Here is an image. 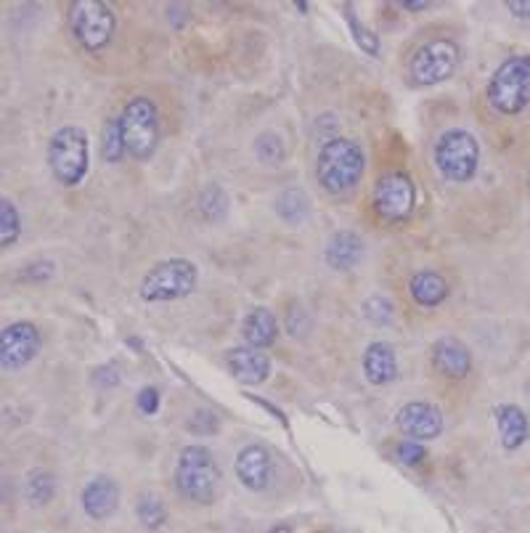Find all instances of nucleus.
<instances>
[{
  "label": "nucleus",
  "mask_w": 530,
  "mask_h": 533,
  "mask_svg": "<svg viewBox=\"0 0 530 533\" xmlns=\"http://www.w3.org/2000/svg\"><path fill=\"white\" fill-rule=\"evenodd\" d=\"M364 149L353 138H329L316 157V178L329 194H345L364 178Z\"/></svg>",
  "instance_id": "obj_1"
},
{
  "label": "nucleus",
  "mask_w": 530,
  "mask_h": 533,
  "mask_svg": "<svg viewBox=\"0 0 530 533\" xmlns=\"http://www.w3.org/2000/svg\"><path fill=\"white\" fill-rule=\"evenodd\" d=\"M173 480L183 499L212 504L220 488V467L207 446H186L178 457Z\"/></svg>",
  "instance_id": "obj_2"
},
{
  "label": "nucleus",
  "mask_w": 530,
  "mask_h": 533,
  "mask_svg": "<svg viewBox=\"0 0 530 533\" xmlns=\"http://www.w3.org/2000/svg\"><path fill=\"white\" fill-rule=\"evenodd\" d=\"M48 168L61 186H77L83 183L91 168V146L88 133L77 125H64L48 141Z\"/></svg>",
  "instance_id": "obj_3"
},
{
  "label": "nucleus",
  "mask_w": 530,
  "mask_h": 533,
  "mask_svg": "<svg viewBox=\"0 0 530 533\" xmlns=\"http://www.w3.org/2000/svg\"><path fill=\"white\" fill-rule=\"evenodd\" d=\"M199 268L186 258L162 260L149 268L144 282L138 287V295L144 303H173L183 300L197 290Z\"/></svg>",
  "instance_id": "obj_4"
},
{
  "label": "nucleus",
  "mask_w": 530,
  "mask_h": 533,
  "mask_svg": "<svg viewBox=\"0 0 530 533\" xmlns=\"http://www.w3.org/2000/svg\"><path fill=\"white\" fill-rule=\"evenodd\" d=\"M485 96L499 115H520L530 101V54L512 56L504 61L493 72Z\"/></svg>",
  "instance_id": "obj_5"
},
{
  "label": "nucleus",
  "mask_w": 530,
  "mask_h": 533,
  "mask_svg": "<svg viewBox=\"0 0 530 533\" xmlns=\"http://www.w3.org/2000/svg\"><path fill=\"white\" fill-rule=\"evenodd\" d=\"M122 141L133 160L146 162L159 146V112L149 96H133L120 115Z\"/></svg>",
  "instance_id": "obj_6"
},
{
  "label": "nucleus",
  "mask_w": 530,
  "mask_h": 533,
  "mask_svg": "<svg viewBox=\"0 0 530 533\" xmlns=\"http://www.w3.org/2000/svg\"><path fill=\"white\" fill-rule=\"evenodd\" d=\"M435 165L440 176L454 183H467L475 178L480 165V146L470 130L451 128L435 144Z\"/></svg>",
  "instance_id": "obj_7"
},
{
  "label": "nucleus",
  "mask_w": 530,
  "mask_h": 533,
  "mask_svg": "<svg viewBox=\"0 0 530 533\" xmlns=\"http://www.w3.org/2000/svg\"><path fill=\"white\" fill-rule=\"evenodd\" d=\"M69 30L85 51H101L112 43L117 19H114L112 6L99 3V0H75L69 6Z\"/></svg>",
  "instance_id": "obj_8"
},
{
  "label": "nucleus",
  "mask_w": 530,
  "mask_h": 533,
  "mask_svg": "<svg viewBox=\"0 0 530 533\" xmlns=\"http://www.w3.org/2000/svg\"><path fill=\"white\" fill-rule=\"evenodd\" d=\"M374 213L387 223H401L414 213L417 205V189L409 173L403 170H390L379 178L374 186Z\"/></svg>",
  "instance_id": "obj_9"
},
{
  "label": "nucleus",
  "mask_w": 530,
  "mask_h": 533,
  "mask_svg": "<svg viewBox=\"0 0 530 533\" xmlns=\"http://www.w3.org/2000/svg\"><path fill=\"white\" fill-rule=\"evenodd\" d=\"M459 67V46L454 40H432L411 59V77L419 85H438L451 80Z\"/></svg>",
  "instance_id": "obj_10"
},
{
  "label": "nucleus",
  "mask_w": 530,
  "mask_h": 533,
  "mask_svg": "<svg viewBox=\"0 0 530 533\" xmlns=\"http://www.w3.org/2000/svg\"><path fill=\"white\" fill-rule=\"evenodd\" d=\"M40 332L32 321H14L0 332V366L6 372H16L35 361L40 353Z\"/></svg>",
  "instance_id": "obj_11"
},
{
  "label": "nucleus",
  "mask_w": 530,
  "mask_h": 533,
  "mask_svg": "<svg viewBox=\"0 0 530 533\" xmlns=\"http://www.w3.org/2000/svg\"><path fill=\"white\" fill-rule=\"evenodd\" d=\"M398 427L411 441H435L443 433V412L430 401H411L398 412Z\"/></svg>",
  "instance_id": "obj_12"
},
{
  "label": "nucleus",
  "mask_w": 530,
  "mask_h": 533,
  "mask_svg": "<svg viewBox=\"0 0 530 533\" xmlns=\"http://www.w3.org/2000/svg\"><path fill=\"white\" fill-rule=\"evenodd\" d=\"M236 478L242 480V486L250 488V491H265L271 486L273 478L271 451L260 446V443L244 446L236 454Z\"/></svg>",
  "instance_id": "obj_13"
},
{
  "label": "nucleus",
  "mask_w": 530,
  "mask_h": 533,
  "mask_svg": "<svg viewBox=\"0 0 530 533\" xmlns=\"http://www.w3.org/2000/svg\"><path fill=\"white\" fill-rule=\"evenodd\" d=\"M435 372L448 377V380H464L472 372V353L470 348L456 340V337H440L430 351Z\"/></svg>",
  "instance_id": "obj_14"
},
{
  "label": "nucleus",
  "mask_w": 530,
  "mask_h": 533,
  "mask_svg": "<svg viewBox=\"0 0 530 533\" xmlns=\"http://www.w3.org/2000/svg\"><path fill=\"white\" fill-rule=\"evenodd\" d=\"M228 369L242 385H263L271 377V358L260 348H250V345H239L231 348L226 356Z\"/></svg>",
  "instance_id": "obj_15"
},
{
  "label": "nucleus",
  "mask_w": 530,
  "mask_h": 533,
  "mask_svg": "<svg viewBox=\"0 0 530 533\" xmlns=\"http://www.w3.org/2000/svg\"><path fill=\"white\" fill-rule=\"evenodd\" d=\"M120 507V488L112 478H93L83 488V510L88 518L106 520L112 518L114 510Z\"/></svg>",
  "instance_id": "obj_16"
},
{
  "label": "nucleus",
  "mask_w": 530,
  "mask_h": 533,
  "mask_svg": "<svg viewBox=\"0 0 530 533\" xmlns=\"http://www.w3.org/2000/svg\"><path fill=\"white\" fill-rule=\"evenodd\" d=\"M364 239L353 234V231H337L329 244H326L324 258L329 263V268L334 271H350V268H356L364 258Z\"/></svg>",
  "instance_id": "obj_17"
},
{
  "label": "nucleus",
  "mask_w": 530,
  "mask_h": 533,
  "mask_svg": "<svg viewBox=\"0 0 530 533\" xmlns=\"http://www.w3.org/2000/svg\"><path fill=\"white\" fill-rule=\"evenodd\" d=\"M364 374L371 385H390L398 377V356L390 343H371L364 353Z\"/></svg>",
  "instance_id": "obj_18"
},
{
  "label": "nucleus",
  "mask_w": 530,
  "mask_h": 533,
  "mask_svg": "<svg viewBox=\"0 0 530 533\" xmlns=\"http://www.w3.org/2000/svg\"><path fill=\"white\" fill-rule=\"evenodd\" d=\"M242 337L250 348H260V351L271 348L279 337V321H276L273 311H268L265 305L252 308L242 321Z\"/></svg>",
  "instance_id": "obj_19"
},
{
  "label": "nucleus",
  "mask_w": 530,
  "mask_h": 533,
  "mask_svg": "<svg viewBox=\"0 0 530 533\" xmlns=\"http://www.w3.org/2000/svg\"><path fill=\"white\" fill-rule=\"evenodd\" d=\"M496 425H499L501 446L507 451L520 449L530 435V422L525 412L515 404H501L496 406Z\"/></svg>",
  "instance_id": "obj_20"
},
{
  "label": "nucleus",
  "mask_w": 530,
  "mask_h": 533,
  "mask_svg": "<svg viewBox=\"0 0 530 533\" xmlns=\"http://www.w3.org/2000/svg\"><path fill=\"white\" fill-rule=\"evenodd\" d=\"M411 300L422 308H438L440 303H446L448 297V282L435 271H417L409 282Z\"/></svg>",
  "instance_id": "obj_21"
},
{
  "label": "nucleus",
  "mask_w": 530,
  "mask_h": 533,
  "mask_svg": "<svg viewBox=\"0 0 530 533\" xmlns=\"http://www.w3.org/2000/svg\"><path fill=\"white\" fill-rule=\"evenodd\" d=\"M276 213L287 223H292V226H300V223H305L308 213H311V199H308V194L303 189L281 191L279 199H276Z\"/></svg>",
  "instance_id": "obj_22"
},
{
  "label": "nucleus",
  "mask_w": 530,
  "mask_h": 533,
  "mask_svg": "<svg viewBox=\"0 0 530 533\" xmlns=\"http://www.w3.org/2000/svg\"><path fill=\"white\" fill-rule=\"evenodd\" d=\"M19 237H22V215L11 199H0V247L3 250L14 247Z\"/></svg>",
  "instance_id": "obj_23"
},
{
  "label": "nucleus",
  "mask_w": 530,
  "mask_h": 533,
  "mask_svg": "<svg viewBox=\"0 0 530 533\" xmlns=\"http://www.w3.org/2000/svg\"><path fill=\"white\" fill-rule=\"evenodd\" d=\"M101 154H104L106 162H120L128 149H125V141H122V128H120V117H109L101 130Z\"/></svg>",
  "instance_id": "obj_24"
},
{
  "label": "nucleus",
  "mask_w": 530,
  "mask_h": 533,
  "mask_svg": "<svg viewBox=\"0 0 530 533\" xmlns=\"http://www.w3.org/2000/svg\"><path fill=\"white\" fill-rule=\"evenodd\" d=\"M199 210L205 215V221H223L228 213V197L223 194V189L220 186H207L202 191V197H199Z\"/></svg>",
  "instance_id": "obj_25"
},
{
  "label": "nucleus",
  "mask_w": 530,
  "mask_h": 533,
  "mask_svg": "<svg viewBox=\"0 0 530 533\" xmlns=\"http://www.w3.org/2000/svg\"><path fill=\"white\" fill-rule=\"evenodd\" d=\"M53 494H56V480H53L51 473H43V470L30 473V478H27V499L35 507L51 502Z\"/></svg>",
  "instance_id": "obj_26"
},
{
  "label": "nucleus",
  "mask_w": 530,
  "mask_h": 533,
  "mask_svg": "<svg viewBox=\"0 0 530 533\" xmlns=\"http://www.w3.org/2000/svg\"><path fill=\"white\" fill-rule=\"evenodd\" d=\"M136 515H138V520H141V526L152 528V531L165 526V520H167L165 504L159 502L157 496H141V502H138V507H136Z\"/></svg>",
  "instance_id": "obj_27"
},
{
  "label": "nucleus",
  "mask_w": 530,
  "mask_h": 533,
  "mask_svg": "<svg viewBox=\"0 0 530 533\" xmlns=\"http://www.w3.org/2000/svg\"><path fill=\"white\" fill-rule=\"evenodd\" d=\"M255 154L265 165H281L284 157H287V149H284V141L276 133H260L258 141H255Z\"/></svg>",
  "instance_id": "obj_28"
},
{
  "label": "nucleus",
  "mask_w": 530,
  "mask_h": 533,
  "mask_svg": "<svg viewBox=\"0 0 530 533\" xmlns=\"http://www.w3.org/2000/svg\"><path fill=\"white\" fill-rule=\"evenodd\" d=\"M364 316L371 321V324H390L395 316V305L387 300V297L382 295H374L369 297L364 303Z\"/></svg>",
  "instance_id": "obj_29"
},
{
  "label": "nucleus",
  "mask_w": 530,
  "mask_h": 533,
  "mask_svg": "<svg viewBox=\"0 0 530 533\" xmlns=\"http://www.w3.org/2000/svg\"><path fill=\"white\" fill-rule=\"evenodd\" d=\"M345 11H348V24H350V30H353V38H356V43L361 46V51H366L369 56H377L379 54L377 35H374L369 27H364V24L358 22L356 16H353V8L345 6Z\"/></svg>",
  "instance_id": "obj_30"
},
{
  "label": "nucleus",
  "mask_w": 530,
  "mask_h": 533,
  "mask_svg": "<svg viewBox=\"0 0 530 533\" xmlns=\"http://www.w3.org/2000/svg\"><path fill=\"white\" fill-rule=\"evenodd\" d=\"M220 427L218 414L210 412V409H199L194 412V417L186 422V430H191L194 435H212Z\"/></svg>",
  "instance_id": "obj_31"
},
{
  "label": "nucleus",
  "mask_w": 530,
  "mask_h": 533,
  "mask_svg": "<svg viewBox=\"0 0 530 533\" xmlns=\"http://www.w3.org/2000/svg\"><path fill=\"white\" fill-rule=\"evenodd\" d=\"M395 457H398V462H403V465L417 467V465H422L424 459H427V449H424V443H419V441H403V443H398Z\"/></svg>",
  "instance_id": "obj_32"
},
{
  "label": "nucleus",
  "mask_w": 530,
  "mask_h": 533,
  "mask_svg": "<svg viewBox=\"0 0 530 533\" xmlns=\"http://www.w3.org/2000/svg\"><path fill=\"white\" fill-rule=\"evenodd\" d=\"M159 409V390L157 388H144L138 393V412L146 414V417H152L157 414Z\"/></svg>",
  "instance_id": "obj_33"
},
{
  "label": "nucleus",
  "mask_w": 530,
  "mask_h": 533,
  "mask_svg": "<svg viewBox=\"0 0 530 533\" xmlns=\"http://www.w3.org/2000/svg\"><path fill=\"white\" fill-rule=\"evenodd\" d=\"M51 274H53L51 260H40V263H32V266L24 268L22 279H27V282H43V279H48Z\"/></svg>",
  "instance_id": "obj_34"
},
{
  "label": "nucleus",
  "mask_w": 530,
  "mask_h": 533,
  "mask_svg": "<svg viewBox=\"0 0 530 533\" xmlns=\"http://www.w3.org/2000/svg\"><path fill=\"white\" fill-rule=\"evenodd\" d=\"M507 11L517 19H530V3H525V0H509Z\"/></svg>",
  "instance_id": "obj_35"
},
{
  "label": "nucleus",
  "mask_w": 530,
  "mask_h": 533,
  "mask_svg": "<svg viewBox=\"0 0 530 533\" xmlns=\"http://www.w3.org/2000/svg\"><path fill=\"white\" fill-rule=\"evenodd\" d=\"M403 11H424V8H430V3H401Z\"/></svg>",
  "instance_id": "obj_36"
},
{
  "label": "nucleus",
  "mask_w": 530,
  "mask_h": 533,
  "mask_svg": "<svg viewBox=\"0 0 530 533\" xmlns=\"http://www.w3.org/2000/svg\"><path fill=\"white\" fill-rule=\"evenodd\" d=\"M268 533H292V528H289V526H276V528H271Z\"/></svg>",
  "instance_id": "obj_37"
}]
</instances>
